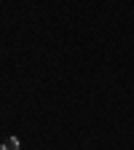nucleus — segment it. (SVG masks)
Instances as JSON below:
<instances>
[{"instance_id": "f257e3e1", "label": "nucleus", "mask_w": 134, "mask_h": 150, "mask_svg": "<svg viewBox=\"0 0 134 150\" xmlns=\"http://www.w3.org/2000/svg\"><path fill=\"white\" fill-rule=\"evenodd\" d=\"M0 150H19V139H16V137H8V139L3 142V147H0Z\"/></svg>"}]
</instances>
